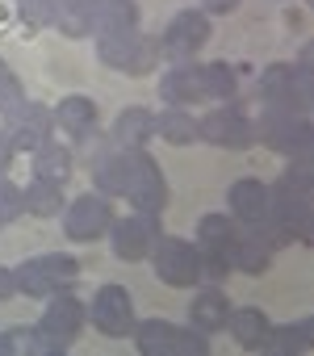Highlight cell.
I'll use <instances>...</instances> for the list:
<instances>
[{"label": "cell", "mask_w": 314, "mask_h": 356, "mask_svg": "<svg viewBox=\"0 0 314 356\" xmlns=\"http://www.w3.org/2000/svg\"><path fill=\"white\" fill-rule=\"evenodd\" d=\"M134 210H147V214H164L168 206V181H164V168L155 163V155L142 147V151H130V168H126V193H122Z\"/></svg>", "instance_id": "2"}, {"label": "cell", "mask_w": 314, "mask_h": 356, "mask_svg": "<svg viewBox=\"0 0 314 356\" xmlns=\"http://www.w3.org/2000/svg\"><path fill=\"white\" fill-rule=\"evenodd\" d=\"M55 9H59V0H26V5H17V13H22V22L30 30L55 26Z\"/></svg>", "instance_id": "32"}, {"label": "cell", "mask_w": 314, "mask_h": 356, "mask_svg": "<svg viewBox=\"0 0 314 356\" xmlns=\"http://www.w3.org/2000/svg\"><path fill=\"white\" fill-rule=\"evenodd\" d=\"M0 72H5V59H0Z\"/></svg>", "instance_id": "39"}, {"label": "cell", "mask_w": 314, "mask_h": 356, "mask_svg": "<svg viewBox=\"0 0 314 356\" xmlns=\"http://www.w3.org/2000/svg\"><path fill=\"white\" fill-rule=\"evenodd\" d=\"M226 314H231V302H226V293H222V289H201V293H197V302H193V310H189L193 327H197V331H206V335L222 331V327H226Z\"/></svg>", "instance_id": "23"}, {"label": "cell", "mask_w": 314, "mask_h": 356, "mask_svg": "<svg viewBox=\"0 0 314 356\" xmlns=\"http://www.w3.org/2000/svg\"><path fill=\"white\" fill-rule=\"evenodd\" d=\"M268 202H272V189L264 181H256V176H247V181H235L231 193H226V214L243 227L251 222H268Z\"/></svg>", "instance_id": "14"}, {"label": "cell", "mask_w": 314, "mask_h": 356, "mask_svg": "<svg viewBox=\"0 0 314 356\" xmlns=\"http://www.w3.org/2000/svg\"><path fill=\"white\" fill-rule=\"evenodd\" d=\"M117 30H138V9L130 0H101L92 34H117Z\"/></svg>", "instance_id": "27"}, {"label": "cell", "mask_w": 314, "mask_h": 356, "mask_svg": "<svg viewBox=\"0 0 314 356\" xmlns=\"http://www.w3.org/2000/svg\"><path fill=\"white\" fill-rule=\"evenodd\" d=\"M22 101H26V97H22V80L5 67V72H0V113H13Z\"/></svg>", "instance_id": "33"}, {"label": "cell", "mask_w": 314, "mask_h": 356, "mask_svg": "<svg viewBox=\"0 0 314 356\" xmlns=\"http://www.w3.org/2000/svg\"><path fill=\"white\" fill-rule=\"evenodd\" d=\"M26 214V202H22V189L9 181L5 172H0V227H9L13 218Z\"/></svg>", "instance_id": "30"}, {"label": "cell", "mask_w": 314, "mask_h": 356, "mask_svg": "<svg viewBox=\"0 0 314 356\" xmlns=\"http://www.w3.org/2000/svg\"><path fill=\"white\" fill-rule=\"evenodd\" d=\"M276 248H281V239H276V231L268 222H251V227L239 222V235H235V268L247 273V277H260V273H268Z\"/></svg>", "instance_id": "10"}, {"label": "cell", "mask_w": 314, "mask_h": 356, "mask_svg": "<svg viewBox=\"0 0 314 356\" xmlns=\"http://www.w3.org/2000/svg\"><path fill=\"white\" fill-rule=\"evenodd\" d=\"M13 155H17V147H13V138L0 130V172H5L9 163H13Z\"/></svg>", "instance_id": "35"}, {"label": "cell", "mask_w": 314, "mask_h": 356, "mask_svg": "<svg viewBox=\"0 0 314 356\" xmlns=\"http://www.w3.org/2000/svg\"><path fill=\"white\" fill-rule=\"evenodd\" d=\"M109 248L117 260H147L160 243L164 227H160V214H147V210H134L126 218H113L109 222Z\"/></svg>", "instance_id": "3"}, {"label": "cell", "mask_w": 314, "mask_h": 356, "mask_svg": "<svg viewBox=\"0 0 314 356\" xmlns=\"http://www.w3.org/2000/svg\"><path fill=\"white\" fill-rule=\"evenodd\" d=\"M0 356H9V343H5V331H0Z\"/></svg>", "instance_id": "37"}, {"label": "cell", "mask_w": 314, "mask_h": 356, "mask_svg": "<svg viewBox=\"0 0 314 356\" xmlns=\"http://www.w3.org/2000/svg\"><path fill=\"white\" fill-rule=\"evenodd\" d=\"M13 277H17V293H30V298H51V293H59V289H63V285L55 281V273L47 268V260H42V256L22 260V264L13 268Z\"/></svg>", "instance_id": "24"}, {"label": "cell", "mask_w": 314, "mask_h": 356, "mask_svg": "<svg viewBox=\"0 0 314 356\" xmlns=\"http://www.w3.org/2000/svg\"><path fill=\"white\" fill-rule=\"evenodd\" d=\"M151 134H155V113H151V109H142V105H130V109H122V113H117L109 143H113V147H122V151H142V147L151 143Z\"/></svg>", "instance_id": "16"}, {"label": "cell", "mask_w": 314, "mask_h": 356, "mask_svg": "<svg viewBox=\"0 0 314 356\" xmlns=\"http://www.w3.org/2000/svg\"><path fill=\"white\" fill-rule=\"evenodd\" d=\"M201 84H206V101H231L239 92V72L231 63H201Z\"/></svg>", "instance_id": "28"}, {"label": "cell", "mask_w": 314, "mask_h": 356, "mask_svg": "<svg viewBox=\"0 0 314 356\" xmlns=\"http://www.w3.org/2000/svg\"><path fill=\"white\" fill-rule=\"evenodd\" d=\"M206 352H210L206 331H197V327H176V335H172V356H206Z\"/></svg>", "instance_id": "31"}, {"label": "cell", "mask_w": 314, "mask_h": 356, "mask_svg": "<svg viewBox=\"0 0 314 356\" xmlns=\"http://www.w3.org/2000/svg\"><path fill=\"white\" fill-rule=\"evenodd\" d=\"M155 134H160L164 143H172V147L201 143V126H197V118L189 109H164L160 118H155Z\"/></svg>", "instance_id": "19"}, {"label": "cell", "mask_w": 314, "mask_h": 356, "mask_svg": "<svg viewBox=\"0 0 314 356\" xmlns=\"http://www.w3.org/2000/svg\"><path fill=\"white\" fill-rule=\"evenodd\" d=\"M226 327H231V335H235V343H239L243 352H264V348H268V331H272V323H268L264 310H256V306H239V310L226 314Z\"/></svg>", "instance_id": "17"}, {"label": "cell", "mask_w": 314, "mask_h": 356, "mask_svg": "<svg viewBox=\"0 0 314 356\" xmlns=\"http://www.w3.org/2000/svg\"><path fill=\"white\" fill-rule=\"evenodd\" d=\"M272 202H268V227L276 231L281 243H310L314 235V214H310V193H293L281 185H268Z\"/></svg>", "instance_id": "4"}, {"label": "cell", "mask_w": 314, "mask_h": 356, "mask_svg": "<svg viewBox=\"0 0 314 356\" xmlns=\"http://www.w3.org/2000/svg\"><path fill=\"white\" fill-rule=\"evenodd\" d=\"M310 343H314V323H310V318L268 331V348H272V352H310Z\"/></svg>", "instance_id": "29"}, {"label": "cell", "mask_w": 314, "mask_h": 356, "mask_svg": "<svg viewBox=\"0 0 314 356\" xmlns=\"http://www.w3.org/2000/svg\"><path fill=\"white\" fill-rule=\"evenodd\" d=\"M126 168H130V151H122V147L109 143V147L92 159V185H97V193L122 197V193H126Z\"/></svg>", "instance_id": "18"}, {"label": "cell", "mask_w": 314, "mask_h": 356, "mask_svg": "<svg viewBox=\"0 0 314 356\" xmlns=\"http://www.w3.org/2000/svg\"><path fill=\"white\" fill-rule=\"evenodd\" d=\"M88 323V306L76 298V293H67V289H59V293H51L47 298V314H42V331L47 335H55V339H63V343H72L76 335H80V327Z\"/></svg>", "instance_id": "13"}, {"label": "cell", "mask_w": 314, "mask_h": 356, "mask_svg": "<svg viewBox=\"0 0 314 356\" xmlns=\"http://www.w3.org/2000/svg\"><path fill=\"white\" fill-rule=\"evenodd\" d=\"M260 138L272 147V151H285V155H310V143H314V130L306 122V113H281V109H268L260 118Z\"/></svg>", "instance_id": "8"}, {"label": "cell", "mask_w": 314, "mask_h": 356, "mask_svg": "<svg viewBox=\"0 0 314 356\" xmlns=\"http://www.w3.org/2000/svg\"><path fill=\"white\" fill-rule=\"evenodd\" d=\"M55 126H63L67 134H80V130L97 126V101L92 97H80V92L63 97L59 109H55Z\"/></svg>", "instance_id": "26"}, {"label": "cell", "mask_w": 314, "mask_h": 356, "mask_svg": "<svg viewBox=\"0 0 314 356\" xmlns=\"http://www.w3.org/2000/svg\"><path fill=\"white\" fill-rule=\"evenodd\" d=\"M197 126H201V143H214L226 151H247L256 143V122L239 105H218L206 118H197Z\"/></svg>", "instance_id": "6"}, {"label": "cell", "mask_w": 314, "mask_h": 356, "mask_svg": "<svg viewBox=\"0 0 314 356\" xmlns=\"http://www.w3.org/2000/svg\"><path fill=\"white\" fill-rule=\"evenodd\" d=\"M151 264H155V277H160L164 285H172V289H193L201 281L197 243H189V239L160 235V243H155V252H151Z\"/></svg>", "instance_id": "5"}, {"label": "cell", "mask_w": 314, "mask_h": 356, "mask_svg": "<svg viewBox=\"0 0 314 356\" xmlns=\"http://www.w3.org/2000/svg\"><path fill=\"white\" fill-rule=\"evenodd\" d=\"M97 55L105 67L126 72V76H147L160 63L164 47L155 38H142L138 30H117V34H97Z\"/></svg>", "instance_id": "1"}, {"label": "cell", "mask_w": 314, "mask_h": 356, "mask_svg": "<svg viewBox=\"0 0 314 356\" xmlns=\"http://www.w3.org/2000/svg\"><path fill=\"white\" fill-rule=\"evenodd\" d=\"M235 5H239V0H206V9H210V13H231Z\"/></svg>", "instance_id": "36"}, {"label": "cell", "mask_w": 314, "mask_h": 356, "mask_svg": "<svg viewBox=\"0 0 314 356\" xmlns=\"http://www.w3.org/2000/svg\"><path fill=\"white\" fill-rule=\"evenodd\" d=\"M13 5H26V0H13Z\"/></svg>", "instance_id": "38"}, {"label": "cell", "mask_w": 314, "mask_h": 356, "mask_svg": "<svg viewBox=\"0 0 314 356\" xmlns=\"http://www.w3.org/2000/svg\"><path fill=\"white\" fill-rule=\"evenodd\" d=\"M88 318L97 323L101 335H113V339L130 335V327H134V302H130V293L122 285H101L92 293V302H88Z\"/></svg>", "instance_id": "11"}, {"label": "cell", "mask_w": 314, "mask_h": 356, "mask_svg": "<svg viewBox=\"0 0 314 356\" xmlns=\"http://www.w3.org/2000/svg\"><path fill=\"white\" fill-rule=\"evenodd\" d=\"M72 168H76V155H72V147H63V143H42L38 151H34V176H42V181H55V185H63L67 176H72Z\"/></svg>", "instance_id": "22"}, {"label": "cell", "mask_w": 314, "mask_h": 356, "mask_svg": "<svg viewBox=\"0 0 314 356\" xmlns=\"http://www.w3.org/2000/svg\"><path fill=\"white\" fill-rule=\"evenodd\" d=\"M210 30H214V26H210V17H206L201 9H185V13H176V17L168 22L160 47H164V55H172V59L181 63V59H189V55H197V51L206 47Z\"/></svg>", "instance_id": "12"}, {"label": "cell", "mask_w": 314, "mask_h": 356, "mask_svg": "<svg viewBox=\"0 0 314 356\" xmlns=\"http://www.w3.org/2000/svg\"><path fill=\"white\" fill-rule=\"evenodd\" d=\"M134 348L142 356H172V335L176 327L168 318H147V323H134Z\"/></svg>", "instance_id": "25"}, {"label": "cell", "mask_w": 314, "mask_h": 356, "mask_svg": "<svg viewBox=\"0 0 314 356\" xmlns=\"http://www.w3.org/2000/svg\"><path fill=\"white\" fill-rule=\"evenodd\" d=\"M5 134L13 138L17 151H38L42 143L55 138V113L47 105H34V101H22L13 113H5Z\"/></svg>", "instance_id": "9"}, {"label": "cell", "mask_w": 314, "mask_h": 356, "mask_svg": "<svg viewBox=\"0 0 314 356\" xmlns=\"http://www.w3.org/2000/svg\"><path fill=\"white\" fill-rule=\"evenodd\" d=\"M97 9H101V0H59L55 26L67 38H88L92 34V22H97Z\"/></svg>", "instance_id": "20"}, {"label": "cell", "mask_w": 314, "mask_h": 356, "mask_svg": "<svg viewBox=\"0 0 314 356\" xmlns=\"http://www.w3.org/2000/svg\"><path fill=\"white\" fill-rule=\"evenodd\" d=\"M113 222V206L105 193H80L72 206H63V231L67 239L76 243H88V239H101Z\"/></svg>", "instance_id": "7"}, {"label": "cell", "mask_w": 314, "mask_h": 356, "mask_svg": "<svg viewBox=\"0 0 314 356\" xmlns=\"http://www.w3.org/2000/svg\"><path fill=\"white\" fill-rule=\"evenodd\" d=\"M22 202H26V214L34 218H59L63 214V189L55 181H42V176H34V181L22 189Z\"/></svg>", "instance_id": "21"}, {"label": "cell", "mask_w": 314, "mask_h": 356, "mask_svg": "<svg viewBox=\"0 0 314 356\" xmlns=\"http://www.w3.org/2000/svg\"><path fill=\"white\" fill-rule=\"evenodd\" d=\"M13 293H17V277H13V268L0 264V302H9Z\"/></svg>", "instance_id": "34"}, {"label": "cell", "mask_w": 314, "mask_h": 356, "mask_svg": "<svg viewBox=\"0 0 314 356\" xmlns=\"http://www.w3.org/2000/svg\"><path fill=\"white\" fill-rule=\"evenodd\" d=\"M160 97L172 105V109H185V105H197L206 101V84H201V63H176L164 80H160Z\"/></svg>", "instance_id": "15"}]
</instances>
